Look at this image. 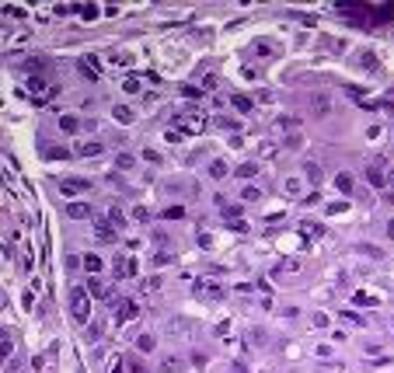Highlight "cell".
Segmentation results:
<instances>
[{"label":"cell","mask_w":394,"mask_h":373,"mask_svg":"<svg viewBox=\"0 0 394 373\" xmlns=\"http://www.w3.org/2000/svg\"><path fill=\"white\" fill-rule=\"evenodd\" d=\"M297 119H276V129H293Z\"/></svg>","instance_id":"8d00e7d4"},{"label":"cell","mask_w":394,"mask_h":373,"mask_svg":"<svg viewBox=\"0 0 394 373\" xmlns=\"http://www.w3.org/2000/svg\"><path fill=\"white\" fill-rule=\"evenodd\" d=\"M87 290H91L94 297H105V293H108V290L101 286V279H87Z\"/></svg>","instance_id":"484cf974"},{"label":"cell","mask_w":394,"mask_h":373,"mask_svg":"<svg viewBox=\"0 0 394 373\" xmlns=\"http://www.w3.org/2000/svg\"><path fill=\"white\" fill-rule=\"evenodd\" d=\"M359 67H370V70H373V67H377V60H373V53H359Z\"/></svg>","instance_id":"4dcf8cb0"},{"label":"cell","mask_w":394,"mask_h":373,"mask_svg":"<svg viewBox=\"0 0 394 373\" xmlns=\"http://www.w3.org/2000/svg\"><path fill=\"white\" fill-rule=\"evenodd\" d=\"M133 220H140V224H147V220H150V210H143V206H136V210H133Z\"/></svg>","instance_id":"d6a6232c"},{"label":"cell","mask_w":394,"mask_h":373,"mask_svg":"<svg viewBox=\"0 0 394 373\" xmlns=\"http://www.w3.org/2000/svg\"><path fill=\"white\" fill-rule=\"evenodd\" d=\"M160 217H164V220H181V217H185V210H181V206H167Z\"/></svg>","instance_id":"7402d4cb"},{"label":"cell","mask_w":394,"mask_h":373,"mask_svg":"<svg viewBox=\"0 0 394 373\" xmlns=\"http://www.w3.org/2000/svg\"><path fill=\"white\" fill-rule=\"evenodd\" d=\"M122 87H126L129 94H136V91H140V77H126V80H122Z\"/></svg>","instance_id":"f1b7e54d"},{"label":"cell","mask_w":394,"mask_h":373,"mask_svg":"<svg viewBox=\"0 0 394 373\" xmlns=\"http://www.w3.org/2000/svg\"><path fill=\"white\" fill-rule=\"evenodd\" d=\"M181 370V366H178V359H174V356H167V359H164V373H178Z\"/></svg>","instance_id":"e575fe53"},{"label":"cell","mask_w":394,"mask_h":373,"mask_svg":"<svg viewBox=\"0 0 394 373\" xmlns=\"http://www.w3.org/2000/svg\"><path fill=\"white\" fill-rule=\"evenodd\" d=\"M231 105H234L237 112H251V108H255V101H251V98H244V94H234V98H231Z\"/></svg>","instance_id":"4fadbf2b"},{"label":"cell","mask_w":394,"mask_h":373,"mask_svg":"<svg viewBox=\"0 0 394 373\" xmlns=\"http://www.w3.org/2000/svg\"><path fill=\"white\" fill-rule=\"evenodd\" d=\"M283 189H286L290 196H300V192H304V181H300V178H286V181H283Z\"/></svg>","instance_id":"d6986e66"},{"label":"cell","mask_w":394,"mask_h":373,"mask_svg":"<svg viewBox=\"0 0 394 373\" xmlns=\"http://www.w3.org/2000/svg\"><path fill=\"white\" fill-rule=\"evenodd\" d=\"M387 185H391V189H394V171H387Z\"/></svg>","instance_id":"7bdbcfd3"},{"label":"cell","mask_w":394,"mask_h":373,"mask_svg":"<svg viewBox=\"0 0 394 373\" xmlns=\"http://www.w3.org/2000/svg\"><path fill=\"white\" fill-rule=\"evenodd\" d=\"M366 181H370V185H377V189H380V185H387V174H384V171H380V167H366Z\"/></svg>","instance_id":"30bf717a"},{"label":"cell","mask_w":394,"mask_h":373,"mask_svg":"<svg viewBox=\"0 0 394 373\" xmlns=\"http://www.w3.org/2000/svg\"><path fill=\"white\" fill-rule=\"evenodd\" d=\"M387 234H391V237H394V220H391V227H387Z\"/></svg>","instance_id":"ee69618b"},{"label":"cell","mask_w":394,"mask_h":373,"mask_svg":"<svg viewBox=\"0 0 394 373\" xmlns=\"http://www.w3.org/2000/svg\"><path fill=\"white\" fill-rule=\"evenodd\" d=\"M335 189L349 196V192H352V178H349V174H338V178H335Z\"/></svg>","instance_id":"44dd1931"},{"label":"cell","mask_w":394,"mask_h":373,"mask_svg":"<svg viewBox=\"0 0 394 373\" xmlns=\"http://www.w3.org/2000/svg\"><path fill=\"white\" fill-rule=\"evenodd\" d=\"M60 192L63 196H84V192H91V181H84V178H63L60 181Z\"/></svg>","instance_id":"5b68a950"},{"label":"cell","mask_w":394,"mask_h":373,"mask_svg":"<svg viewBox=\"0 0 394 373\" xmlns=\"http://www.w3.org/2000/svg\"><path fill=\"white\" fill-rule=\"evenodd\" d=\"M70 314H74V321H80V324H87V321H91V297H87V290H84V286L70 290Z\"/></svg>","instance_id":"6da1fadb"},{"label":"cell","mask_w":394,"mask_h":373,"mask_svg":"<svg viewBox=\"0 0 394 373\" xmlns=\"http://www.w3.org/2000/svg\"><path fill=\"white\" fill-rule=\"evenodd\" d=\"M101 143H94V140H91V143H87V140H84V143H77V153L80 157H98V153H101Z\"/></svg>","instance_id":"9c48e42d"},{"label":"cell","mask_w":394,"mask_h":373,"mask_svg":"<svg viewBox=\"0 0 394 373\" xmlns=\"http://www.w3.org/2000/svg\"><path fill=\"white\" fill-rule=\"evenodd\" d=\"M248 342H251V345H265V331H262V328H255V331L248 335Z\"/></svg>","instance_id":"f546056e"},{"label":"cell","mask_w":394,"mask_h":373,"mask_svg":"<svg viewBox=\"0 0 394 373\" xmlns=\"http://www.w3.org/2000/svg\"><path fill=\"white\" fill-rule=\"evenodd\" d=\"M154 262H157V265H167V262H171V255H167V251H160V255H154Z\"/></svg>","instance_id":"60d3db41"},{"label":"cell","mask_w":394,"mask_h":373,"mask_svg":"<svg viewBox=\"0 0 394 373\" xmlns=\"http://www.w3.org/2000/svg\"><path fill=\"white\" fill-rule=\"evenodd\" d=\"M46 157H53V160L60 157V160H63V157H67V150H63V147H49V150H46Z\"/></svg>","instance_id":"d590c367"},{"label":"cell","mask_w":394,"mask_h":373,"mask_svg":"<svg viewBox=\"0 0 394 373\" xmlns=\"http://www.w3.org/2000/svg\"><path fill=\"white\" fill-rule=\"evenodd\" d=\"M181 94H185V98H203V87H192V84H185V87H181Z\"/></svg>","instance_id":"1f68e13d"},{"label":"cell","mask_w":394,"mask_h":373,"mask_svg":"<svg viewBox=\"0 0 394 373\" xmlns=\"http://www.w3.org/2000/svg\"><path fill=\"white\" fill-rule=\"evenodd\" d=\"M112 112H115V119H119V122H126V126L133 122V108H129V105H115Z\"/></svg>","instance_id":"9a60e30c"},{"label":"cell","mask_w":394,"mask_h":373,"mask_svg":"<svg viewBox=\"0 0 394 373\" xmlns=\"http://www.w3.org/2000/svg\"><path fill=\"white\" fill-rule=\"evenodd\" d=\"M203 126H206V122H203L199 115H185V112L174 115V129H181V133H203Z\"/></svg>","instance_id":"3957f363"},{"label":"cell","mask_w":394,"mask_h":373,"mask_svg":"<svg viewBox=\"0 0 394 373\" xmlns=\"http://www.w3.org/2000/svg\"><path fill=\"white\" fill-rule=\"evenodd\" d=\"M84 269H87V272L94 276V272L101 269V258H98V255H87V258H84Z\"/></svg>","instance_id":"603a6c76"},{"label":"cell","mask_w":394,"mask_h":373,"mask_svg":"<svg viewBox=\"0 0 394 373\" xmlns=\"http://www.w3.org/2000/svg\"><path fill=\"white\" fill-rule=\"evenodd\" d=\"M80 14H84V18H94V14H98V7H94V4H87V7H80Z\"/></svg>","instance_id":"ab89813d"},{"label":"cell","mask_w":394,"mask_h":373,"mask_svg":"<svg viewBox=\"0 0 394 373\" xmlns=\"http://www.w3.org/2000/svg\"><path fill=\"white\" fill-rule=\"evenodd\" d=\"M122 370V359H112V366H108V373H119Z\"/></svg>","instance_id":"b9f144b4"},{"label":"cell","mask_w":394,"mask_h":373,"mask_svg":"<svg viewBox=\"0 0 394 373\" xmlns=\"http://www.w3.org/2000/svg\"><path fill=\"white\" fill-rule=\"evenodd\" d=\"M4 359H7V363L14 359V338H11V335L0 342V366H4Z\"/></svg>","instance_id":"8fae6325"},{"label":"cell","mask_w":394,"mask_h":373,"mask_svg":"<svg viewBox=\"0 0 394 373\" xmlns=\"http://www.w3.org/2000/svg\"><path fill=\"white\" fill-rule=\"evenodd\" d=\"M112 314H115V321H133V317H140V307H136V300H119L112 307Z\"/></svg>","instance_id":"277c9868"},{"label":"cell","mask_w":394,"mask_h":373,"mask_svg":"<svg viewBox=\"0 0 394 373\" xmlns=\"http://www.w3.org/2000/svg\"><path fill=\"white\" fill-rule=\"evenodd\" d=\"M136 349H140V352H150V349H154V335H140V338H136Z\"/></svg>","instance_id":"cb8c5ba5"},{"label":"cell","mask_w":394,"mask_h":373,"mask_svg":"<svg viewBox=\"0 0 394 373\" xmlns=\"http://www.w3.org/2000/svg\"><path fill=\"white\" fill-rule=\"evenodd\" d=\"M133 164H136V157H133V153H119V157H115V167H119V171H129Z\"/></svg>","instance_id":"ac0fdd59"},{"label":"cell","mask_w":394,"mask_h":373,"mask_svg":"<svg viewBox=\"0 0 394 373\" xmlns=\"http://www.w3.org/2000/svg\"><path fill=\"white\" fill-rule=\"evenodd\" d=\"M241 199H244V203H258V199H262V189H258V185H248V189L241 192Z\"/></svg>","instance_id":"ffe728a7"},{"label":"cell","mask_w":394,"mask_h":373,"mask_svg":"<svg viewBox=\"0 0 394 373\" xmlns=\"http://www.w3.org/2000/svg\"><path fill=\"white\" fill-rule=\"evenodd\" d=\"M300 269H304V262H300V258H283L276 272H279V276H297Z\"/></svg>","instance_id":"8992f818"},{"label":"cell","mask_w":394,"mask_h":373,"mask_svg":"<svg viewBox=\"0 0 394 373\" xmlns=\"http://www.w3.org/2000/svg\"><path fill=\"white\" fill-rule=\"evenodd\" d=\"M203 91H217V77H213V74L203 80Z\"/></svg>","instance_id":"f35d334b"},{"label":"cell","mask_w":394,"mask_h":373,"mask_svg":"<svg viewBox=\"0 0 394 373\" xmlns=\"http://www.w3.org/2000/svg\"><path fill=\"white\" fill-rule=\"evenodd\" d=\"M217 126H220V129H237V122L227 119V115H217Z\"/></svg>","instance_id":"836d02e7"},{"label":"cell","mask_w":394,"mask_h":373,"mask_svg":"<svg viewBox=\"0 0 394 373\" xmlns=\"http://www.w3.org/2000/svg\"><path fill=\"white\" fill-rule=\"evenodd\" d=\"M311 105H314V115H328V108H331V101H328L324 94H317V98L311 101Z\"/></svg>","instance_id":"e0dca14e"},{"label":"cell","mask_w":394,"mask_h":373,"mask_svg":"<svg viewBox=\"0 0 394 373\" xmlns=\"http://www.w3.org/2000/svg\"><path fill=\"white\" fill-rule=\"evenodd\" d=\"M304 174H307V181H321V164L317 160H307L304 164Z\"/></svg>","instance_id":"5bb4252c"},{"label":"cell","mask_w":394,"mask_h":373,"mask_svg":"<svg viewBox=\"0 0 394 373\" xmlns=\"http://www.w3.org/2000/svg\"><path fill=\"white\" fill-rule=\"evenodd\" d=\"M258 171H262V167H258V160H248V164H241V167H237V178H255Z\"/></svg>","instance_id":"7c38bea8"},{"label":"cell","mask_w":394,"mask_h":373,"mask_svg":"<svg viewBox=\"0 0 394 373\" xmlns=\"http://www.w3.org/2000/svg\"><path fill=\"white\" fill-rule=\"evenodd\" d=\"M105 224H108V227H115V230H119V227L126 224V217H122V213H119V210L112 206V210H108V217H105Z\"/></svg>","instance_id":"2e32d148"},{"label":"cell","mask_w":394,"mask_h":373,"mask_svg":"<svg viewBox=\"0 0 394 373\" xmlns=\"http://www.w3.org/2000/svg\"><path fill=\"white\" fill-rule=\"evenodd\" d=\"M192 293L203 300H224V286H217V283H210V279H199L195 286H192Z\"/></svg>","instance_id":"7a4b0ae2"},{"label":"cell","mask_w":394,"mask_h":373,"mask_svg":"<svg viewBox=\"0 0 394 373\" xmlns=\"http://www.w3.org/2000/svg\"><path fill=\"white\" fill-rule=\"evenodd\" d=\"M67 217H74V220H87V217H91V206H87V203H70V206H67Z\"/></svg>","instance_id":"ba28073f"},{"label":"cell","mask_w":394,"mask_h":373,"mask_svg":"<svg viewBox=\"0 0 394 373\" xmlns=\"http://www.w3.org/2000/svg\"><path fill=\"white\" fill-rule=\"evenodd\" d=\"M77 126H80V122L74 119V115H63V119H60V129H67V133H74Z\"/></svg>","instance_id":"4316f807"},{"label":"cell","mask_w":394,"mask_h":373,"mask_svg":"<svg viewBox=\"0 0 394 373\" xmlns=\"http://www.w3.org/2000/svg\"><path fill=\"white\" fill-rule=\"evenodd\" d=\"M192 366L203 370V366H206V352H192Z\"/></svg>","instance_id":"74e56055"},{"label":"cell","mask_w":394,"mask_h":373,"mask_svg":"<svg viewBox=\"0 0 394 373\" xmlns=\"http://www.w3.org/2000/svg\"><path fill=\"white\" fill-rule=\"evenodd\" d=\"M80 74L87 77V80H98V70H94V67H91L87 60H80Z\"/></svg>","instance_id":"83f0119b"},{"label":"cell","mask_w":394,"mask_h":373,"mask_svg":"<svg viewBox=\"0 0 394 373\" xmlns=\"http://www.w3.org/2000/svg\"><path fill=\"white\" fill-rule=\"evenodd\" d=\"M251 53H258L262 60H272V56H276V46H272V42H265V39H255Z\"/></svg>","instance_id":"52a82bcc"},{"label":"cell","mask_w":394,"mask_h":373,"mask_svg":"<svg viewBox=\"0 0 394 373\" xmlns=\"http://www.w3.org/2000/svg\"><path fill=\"white\" fill-rule=\"evenodd\" d=\"M210 174H213V178H224V174H227V164H224V160H213V164H210Z\"/></svg>","instance_id":"d4e9b609"}]
</instances>
